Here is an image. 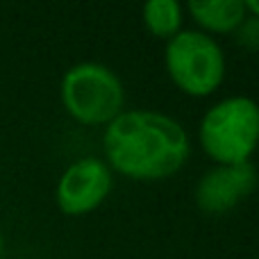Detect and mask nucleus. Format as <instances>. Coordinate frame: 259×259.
I'll list each match as a JSON object with an SVG mask.
<instances>
[{"instance_id": "obj_8", "label": "nucleus", "mask_w": 259, "mask_h": 259, "mask_svg": "<svg viewBox=\"0 0 259 259\" xmlns=\"http://www.w3.org/2000/svg\"><path fill=\"white\" fill-rule=\"evenodd\" d=\"M143 25L157 39H173L182 30V5L178 0H148L141 9Z\"/></svg>"}, {"instance_id": "obj_11", "label": "nucleus", "mask_w": 259, "mask_h": 259, "mask_svg": "<svg viewBox=\"0 0 259 259\" xmlns=\"http://www.w3.org/2000/svg\"><path fill=\"white\" fill-rule=\"evenodd\" d=\"M3 250H5V243H3V237H0V257H3Z\"/></svg>"}, {"instance_id": "obj_3", "label": "nucleus", "mask_w": 259, "mask_h": 259, "mask_svg": "<svg viewBox=\"0 0 259 259\" xmlns=\"http://www.w3.org/2000/svg\"><path fill=\"white\" fill-rule=\"evenodd\" d=\"M62 105L77 123L107 127L125 105V91L112 68L98 62H80L71 66L59 87Z\"/></svg>"}, {"instance_id": "obj_1", "label": "nucleus", "mask_w": 259, "mask_h": 259, "mask_svg": "<svg viewBox=\"0 0 259 259\" xmlns=\"http://www.w3.org/2000/svg\"><path fill=\"white\" fill-rule=\"evenodd\" d=\"M105 164L139 182L166 180L189 159L187 130L152 109H123L103 132Z\"/></svg>"}, {"instance_id": "obj_2", "label": "nucleus", "mask_w": 259, "mask_h": 259, "mask_svg": "<svg viewBox=\"0 0 259 259\" xmlns=\"http://www.w3.org/2000/svg\"><path fill=\"white\" fill-rule=\"evenodd\" d=\"M198 141L216 164L250 161L259 148V103L248 96H230L205 112Z\"/></svg>"}, {"instance_id": "obj_7", "label": "nucleus", "mask_w": 259, "mask_h": 259, "mask_svg": "<svg viewBox=\"0 0 259 259\" xmlns=\"http://www.w3.org/2000/svg\"><path fill=\"white\" fill-rule=\"evenodd\" d=\"M187 12L205 34H234L246 18L243 0H191Z\"/></svg>"}, {"instance_id": "obj_9", "label": "nucleus", "mask_w": 259, "mask_h": 259, "mask_svg": "<svg viewBox=\"0 0 259 259\" xmlns=\"http://www.w3.org/2000/svg\"><path fill=\"white\" fill-rule=\"evenodd\" d=\"M234 41H237L241 48L259 53V18L250 16L246 12V18L241 21V25L234 30Z\"/></svg>"}, {"instance_id": "obj_10", "label": "nucleus", "mask_w": 259, "mask_h": 259, "mask_svg": "<svg viewBox=\"0 0 259 259\" xmlns=\"http://www.w3.org/2000/svg\"><path fill=\"white\" fill-rule=\"evenodd\" d=\"M243 5H246V12L250 14V16L259 18V0H243Z\"/></svg>"}, {"instance_id": "obj_6", "label": "nucleus", "mask_w": 259, "mask_h": 259, "mask_svg": "<svg viewBox=\"0 0 259 259\" xmlns=\"http://www.w3.org/2000/svg\"><path fill=\"white\" fill-rule=\"evenodd\" d=\"M259 175L250 161L216 164L198 180L193 198L200 211L209 216L225 214L239 207L257 189Z\"/></svg>"}, {"instance_id": "obj_5", "label": "nucleus", "mask_w": 259, "mask_h": 259, "mask_svg": "<svg viewBox=\"0 0 259 259\" xmlns=\"http://www.w3.org/2000/svg\"><path fill=\"white\" fill-rule=\"evenodd\" d=\"M112 191V168L100 157H82L62 173L55 200L62 214L84 216L98 209Z\"/></svg>"}, {"instance_id": "obj_4", "label": "nucleus", "mask_w": 259, "mask_h": 259, "mask_svg": "<svg viewBox=\"0 0 259 259\" xmlns=\"http://www.w3.org/2000/svg\"><path fill=\"white\" fill-rule=\"evenodd\" d=\"M164 66L182 94L205 98L223 84L225 55L214 36L200 30H180L166 41Z\"/></svg>"}]
</instances>
